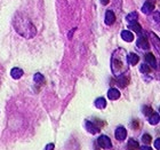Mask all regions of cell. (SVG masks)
Returning <instances> with one entry per match:
<instances>
[{
  "mask_svg": "<svg viewBox=\"0 0 160 150\" xmlns=\"http://www.w3.org/2000/svg\"><path fill=\"white\" fill-rule=\"evenodd\" d=\"M13 25L14 29L21 37L30 39L33 38L37 34V29L34 27V24L31 22V20L23 13H16L13 18Z\"/></svg>",
  "mask_w": 160,
  "mask_h": 150,
  "instance_id": "1",
  "label": "cell"
},
{
  "mask_svg": "<svg viewBox=\"0 0 160 150\" xmlns=\"http://www.w3.org/2000/svg\"><path fill=\"white\" fill-rule=\"evenodd\" d=\"M129 64L127 61V52L123 48H117L111 57V71L116 77L122 76L128 71Z\"/></svg>",
  "mask_w": 160,
  "mask_h": 150,
  "instance_id": "2",
  "label": "cell"
},
{
  "mask_svg": "<svg viewBox=\"0 0 160 150\" xmlns=\"http://www.w3.org/2000/svg\"><path fill=\"white\" fill-rule=\"evenodd\" d=\"M97 143L103 149H110V148H112V142H111L110 137H107V135H101L97 139Z\"/></svg>",
  "mask_w": 160,
  "mask_h": 150,
  "instance_id": "3",
  "label": "cell"
},
{
  "mask_svg": "<svg viewBox=\"0 0 160 150\" xmlns=\"http://www.w3.org/2000/svg\"><path fill=\"white\" fill-rule=\"evenodd\" d=\"M136 45H137V47L142 50H148L150 48V44L148 41L147 37H144V36H141V37L137 39Z\"/></svg>",
  "mask_w": 160,
  "mask_h": 150,
  "instance_id": "4",
  "label": "cell"
},
{
  "mask_svg": "<svg viewBox=\"0 0 160 150\" xmlns=\"http://www.w3.org/2000/svg\"><path fill=\"white\" fill-rule=\"evenodd\" d=\"M114 137L118 141H123L127 137V131L123 126H119L117 127V130L114 132Z\"/></svg>",
  "mask_w": 160,
  "mask_h": 150,
  "instance_id": "5",
  "label": "cell"
},
{
  "mask_svg": "<svg viewBox=\"0 0 160 150\" xmlns=\"http://www.w3.org/2000/svg\"><path fill=\"white\" fill-rule=\"evenodd\" d=\"M85 126H86V130L89 132L90 134H97L100 133L101 128L97 125H95L94 123H92V122H89V120H86L85 122Z\"/></svg>",
  "mask_w": 160,
  "mask_h": 150,
  "instance_id": "6",
  "label": "cell"
},
{
  "mask_svg": "<svg viewBox=\"0 0 160 150\" xmlns=\"http://www.w3.org/2000/svg\"><path fill=\"white\" fill-rule=\"evenodd\" d=\"M105 24L108 25H112V24L116 22V15H114L113 12H111V10H108L107 13H105V20H104Z\"/></svg>",
  "mask_w": 160,
  "mask_h": 150,
  "instance_id": "7",
  "label": "cell"
},
{
  "mask_svg": "<svg viewBox=\"0 0 160 150\" xmlns=\"http://www.w3.org/2000/svg\"><path fill=\"white\" fill-rule=\"evenodd\" d=\"M127 61H128V64H130V65H135V64L138 63L140 56H138L136 53L127 54Z\"/></svg>",
  "mask_w": 160,
  "mask_h": 150,
  "instance_id": "8",
  "label": "cell"
},
{
  "mask_svg": "<svg viewBox=\"0 0 160 150\" xmlns=\"http://www.w3.org/2000/svg\"><path fill=\"white\" fill-rule=\"evenodd\" d=\"M154 10V5L151 1H145L142 7V12L144 14H151Z\"/></svg>",
  "mask_w": 160,
  "mask_h": 150,
  "instance_id": "9",
  "label": "cell"
},
{
  "mask_svg": "<svg viewBox=\"0 0 160 150\" xmlns=\"http://www.w3.org/2000/svg\"><path fill=\"white\" fill-rule=\"evenodd\" d=\"M108 97L110 99V100H118L120 97V92L117 90V88H110V90L108 91Z\"/></svg>",
  "mask_w": 160,
  "mask_h": 150,
  "instance_id": "10",
  "label": "cell"
},
{
  "mask_svg": "<svg viewBox=\"0 0 160 150\" xmlns=\"http://www.w3.org/2000/svg\"><path fill=\"white\" fill-rule=\"evenodd\" d=\"M23 74V70L20 69V68H13L12 71H10V76H12L13 79H20V78H22Z\"/></svg>",
  "mask_w": 160,
  "mask_h": 150,
  "instance_id": "11",
  "label": "cell"
},
{
  "mask_svg": "<svg viewBox=\"0 0 160 150\" xmlns=\"http://www.w3.org/2000/svg\"><path fill=\"white\" fill-rule=\"evenodd\" d=\"M121 38L127 43H132L134 40V34L128 30H123L121 31Z\"/></svg>",
  "mask_w": 160,
  "mask_h": 150,
  "instance_id": "12",
  "label": "cell"
},
{
  "mask_svg": "<svg viewBox=\"0 0 160 150\" xmlns=\"http://www.w3.org/2000/svg\"><path fill=\"white\" fill-rule=\"evenodd\" d=\"M145 62H147V64H149L151 68L157 67V65H156V57H154V55L152 53H148L147 55H145Z\"/></svg>",
  "mask_w": 160,
  "mask_h": 150,
  "instance_id": "13",
  "label": "cell"
},
{
  "mask_svg": "<svg viewBox=\"0 0 160 150\" xmlns=\"http://www.w3.org/2000/svg\"><path fill=\"white\" fill-rule=\"evenodd\" d=\"M128 28H129L132 31H134L135 34H140L141 31H142V28H141L140 24L137 23V21H135V22H130Z\"/></svg>",
  "mask_w": 160,
  "mask_h": 150,
  "instance_id": "14",
  "label": "cell"
},
{
  "mask_svg": "<svg viewBox=\"0 0 160 150\" xmlns=\"http://www.w3.org/2000/svg\"><path fill=\"white\" fill-rule=\"evenodd\" d=\"M95 107L98 108V109H105L107 107V101L104 97H98L95 100Z\"/></svg>",
  "mask_w": 160,
  "mask_h": 150,
  "instance_id": "15",
  "label": "cell"
},
{
  "mask_svg": "<svg viewBox=\"0 0 160 150\" xmlns=\"http://www.w3.org/2000/svg\"><path fill=\"white\" fill-rule=\"evenodd\" d=\"M127 148H128V150H138V149H140V144H138V142H137L136 140L130 139V140L128 141Z\"/></svg>",
  "mask_w": 160,
  "mask_h": 150,
  "instance_id": "16",
  "label": "cell"
},
{
  "mask_svg": "<svg viewBox=\"0 0 160 150\" xmlns=\"http://www.w3.org/2000/svg\"><path fill=\"white\" fill-rule=\"evenodd\" d=\"M159 120H160V116H159V113H157V112H153L149 117V123H150L151 125H157V124L159 123Z\"/></svg>",
  "mask_w": 160,
  "mask_h": 150,
  "instance_id": "17",
  "label": "cell"
},
{
  "mask_svg": "<svg viewBox=\"0 0 160 150\" xmlns=\"http://www.w3.org/2000/svg\"><path fill=\"white\" fill-rule=\"evenodd\" d=\"M33 80H34V83L38 84V85H43L45 84V78H43V76L41 74H36L33 76Z\"/></svg>",
  "mask_w": 160,
  "mask_h": 150,
  "instance_id": "18",
  "label": "cell"
},
{
  "mask_svg": "<svg viewBox=\"0 0 160 150\" xmlns=\"http://www.w3.org/2000/svg\"><path fill=\"white\" fill-rule=\"evenodd\" d=\"M137 17H138V15H137L136 12H132L126 16V21L129 23L130 22H135V21H137Z\"/></svg>",
  "mask_w": 160,
  "mask_h": 150,
  "instance_id": "19",
  "label": "cell"
},
{
  "mask_svg": "<svg viewBox=\"0 0 160 150\" xmlns=\"http://www.w3.org/2000/svg\"><path fill=\"white\" fill-rule=\"evenodd\" d=\"M119 85L121 87H126L127 85H128V81H129V79L128 78H126V76L125 75H122V76H119Z\"/></svg>",
  "mask_w": 160,
  "mask_h": 150,
  "instance_id": "20",
  "label": "cell"
},
{
  "mask_svg": "<svg viewBox=\"0 0 160 150\" xmlns=\"http://www.w3.org/2000/svg\"><path fill=\"white\" fill-rule=\"evenodd\" d=\"M140 70L143 72V74H151V71H152V68L149 65V64H142L140 68Z\"/></svg>",
  "mask_w": 160,
  "mask_h": 150,
  "instance_id": "21",
  "label": "cell"
},
{
  "mask_svg": "<svg viewBox=\"0 0 160 150\" xmlns=\"http://www.w3.org/2000/svg\"><path fill=\"white\" fill-rule=\"evenodd\" d=\"M142 141H143V143L149 144L152 142V137H151L150 134H143V135H142Z\"/></svg>",
  "mask_w": 160,
  "mask_h": 150,
  "instance_id": "22",
  "label": "cell"
},
{
  "mask_svg": "<svg viewBox=\"0 0 160 150\" xmlns=\"http://www.w3.org/2000/svg\"><path fill=\"white\" fill-rule=\"evenodd\" d=\"M143 113L145 115V116H149L150 117L152 113H153V109L151 107H149V106H145V107L143 108Z\"/></svg>",
  "mask_w": 160,
  "mask_h": 150,
  "instance_id": "23",
  "label": "cell"
},
{
  "mask_svg": "<svg viewBox=\"0 0 160 150\" xmlns=\"http://www.w3.org/2000/svg\"><path fill=\"white\" fill-rule=\"evenodd\" d=\"M151 39H152V43H156V48H157V50L159 52V39H158V37L156 36V34H151Z\"/></svg>",
  "mask_w": 160,
  "mask_h": 150,
  "instance_id": "24",
  "label": "cell"
},
{
  "mask_svg": "<svg viewBox=\"0 0 160 150\" xmlns=\"http://www.w3.org/2000/svg\"><path fill=\"white\" fill-rule=\"evenodd\" d=\"M54 148H55L54 143H48L46 147H45V150H54Z\"/></svg>",
  "mask_w": 160,
  "mask_h": 150,
  "instance_id": "25",
  "label": "cell"
},
{
  "mask_svg": "<svg viewBox=\"0 0 160 150\" xmlns=\"http://www.w3.org/2000/svg\"><path fill=\"white\" fill-rule=\"evenodd\" d=\"M154 148H156L157 150L160 149V140L159 139H157V140L154 141Z\"/></svg>",
  "mask_w": 160,
  "mask_h": 150,
  "instance_id": "26",
  "label": "cell"
},
{
  "mask_svg": "<svg viewBox=\"0 0 160 150\" xmlns=\"http://www.w3.org/2000/svg\"><path fill=\"white\" fill-rule=\"evenodd\" d=\"M140 150H153L151 147L149 146H143V147H140Z\"/></svg>",
  "mask_w": 160,
  "mask_h": 150,
  "instance_id": "27",
  "label": "cell"
},
{
  "mask_svg": "<svg viewBox=\"0 0 160 150\" xmlns=\"http://www.w3.org/2000/svg\"><path fill=\"white\" fill-rule=\"evenodd\" d=\"M109 1H110V0H101V3L105 6V5H108V3H109Z\"/></svg>",
  "mask_w": 160,
  "mask_h": 150,
  "instance_id": "28",
  "label": "cell"
}]
</instances>
